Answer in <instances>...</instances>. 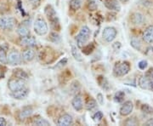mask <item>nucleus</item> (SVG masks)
Wrapping results in <instances>:
<instances>
[{"label": "nucleus", "mask_w": 153, "mask_h": 126, "mask_svg": "<svg viewBox=\"0 0 153 126\" xmlns=\"http://www.w3.org/2000/svg\"><path fill=\"white\" fill-rule=\"evenodd\" d=\"M90 38V29L88 28L87 26H83L79 33L77 34V36L76 37V45L78 48H81L86 44L88 39Z\"/></svg>", "instance_id": "f257e3e1"}, {"label": "nucleus", "mask_w": 153, "mask_h": 126, "mask_svg": "<svg viewBox=\"0 0 153 126\" xmlns=\"http://www.w3.org/2000/svg\"><path fill=\"white\" fill-rule=\"evenodd\" d=\"M44 12H45V15L48 18V20L51 23V26L55 29H59V26H60L59 19L57 17V14L55 12V9L51 5L48 4L44 9Z\"/></svg>", "instance_id": "f03ea898"}, {"label": "nucleus", "mask_w": 153, "mask_h": 126, "mask_svg": "<svg viewBox=\"0 0 153 126\" xmlns=\"http://www.w3.org/2000/svg\"><path fill=\"white\" fill-rule=\"evenodd\" d=\"M130 71V64L128 61L116 63L113 68V73L117 77H123Z\"/></svg>", "instance_id": "7ed1b4c3"}, {"label": "nucleus", "mask_w": 153, "mask_h": 126, "mask_svg": "<svg viewBox=\"0 0 153 126\" xmlns=\"http://www.w3.org/2000/svg\"><path fill=\"white\" fill-rule=\"evenodd\" d=\"M34 31L38 35H45L49 31V28L46 22L43 18H38L34 22Z\"/></svg>", "instance_id": "20e7f679"}, {"label": "nucleus", "mask_w": 153, "mask_h": 126, "mask_svg": "<svg viewBox=\"0 0 153 126\" xmlns=\"http://www.w3.org/2000/svg\"><path fill=\"white\" fill-rule=\"evenodd\" d=\"M16 24V20L10 16L0 17V28L3 30L10 31L15 28Z\"/></svg>", "instance_id": "39448f33"}, {"label": "nucleus", "mask_w": 153, "mask_h": 126, "mask_svg": "<svg viewBox=\"0 0 153 126\" xmlns=\"http://www.w3.org/2000/svg\"><path fill=\"white\" fill-rule=\"evenodd\" d=\"M8 63L11 66H17L22 63V55L17 50H12L7 55Z\"/></svg>", "instance_id": "423d86ee"}, {"label": "nucleus", "mask_w": 153, "mask_h": 126, "mask_svg": "<svg viewBox=\"0 0 153 126\" xmlns=\"http://www.w3.org/2000/svg\"><path fill=\"white\" fill-rule=\"evenodd\" d=\"M117 32L116 30V28H112V27H107L105 28L103 30V33H102V37L103 39L108 42V43H111L115 39V38L117 37Z\"/></svg>", "instance_id": "0eeeda50"}, {"label": "nucleus", "mask_w": 153, "mask_h": 126, "mask_svg": "<svg viewBox=\"0 0 153 126\" xmlns=\"http://www.w3.org/2000/svg\"><path fill=\"white\" fill-rule=\"evenodd\" d=\"M8 87L12 92L17 91L25 87V80L20 78H12L8 82Z\"/></svg>", "instance_id": "6e6552de"}, {"label": "nucleus", "mask_w": 153, "mask_h": 126, "mask_svg": "<svg viewBox=\"0 0 153 126\" xmlns=\"http://www.w3.org/2000/svg\"><path fill=\"white\" fill-rule=\"evenodd\" d=\"M133 109H134V105L132 103V101H127L121 107L120 114L123 116L129 115L133 112Z\"/></svg>", "instance_id": "1a4fd4ad"}, {"label": "nucleus", "mask_w": 153, "mask_h": 126, "mask_svg": "<svg viewBox=\"0 0 153 126\" xmlns=\"http://www.w3.org/2000/svg\"><path fill=\"white\" fill-rule=\"evenodd\" d=\"M73 124V119L70 114H63L59 118L57 121V125L60 126H69Z\"/></svg>", "instance_id": "9d476101"}, {"label": "nucleus", "mask_w": 153, "mask_h": 126, "mask_svg": "<svg viewBox=\"0 0 153 126\" xmlns=\"http://www.w3.org/2000/svg\"><path fill=\"white\" fill-rule=\"evenodd\" d=\"M28 94H29V89L24 87L21 89H19V90H17V91L12 92L11 96L14 99H16V100H24L27 97Z\"/></svg>", "instance_id": "9b49d317"}, {"label": "nucleus", "mask_w": 153, "mask_h": 126, "mask_svg": "<svg viewBox=\"0 0 153 126\" xmlns=\"http://www.w3.org/2000/svg\"><path fill=\"white\" fill-rule=\"evenodd\" d=\"M143 39L147 44L153 43V25H151L145 29L143 33Z\"/></svg>", "instance_id": "f8f14e48"}, {"label": "nucleus", "mask_w": 153, "mask_h": 126, "mask_svg": "<svg viewBox=\"0 0 153 126\" xmlns=\"http://www.w3.org/2000/svg\"><path fill=\"white\" fill-rule=\"evenodd\" d=\"M105 6L111 10L120 11L121 5L118 0H104Z\"/></svg>", "instance_id": "ddd939ff"}, {"label": "nucleus", "mask_w": 153, "mask_h": 126, "mask_svg": "<svg viewBox=\"0 0 153 126\" xmlns=\"http://www.w3.org/2000/svg\"><path fill=\"white\" fill-rule=\"evenodd\" d=\"M71 105H72V107L76 111H77V112L81 111L83 107L82 95H76L71 101Z\"/></svg>", "instance_id": "4468645a"}, {"label": "nucleus", "mask_w": 153, "mask_h": 126, "mask_svg": "<svg viewBox=\"0 0 153 126\" xmlns=\"http://www.w3.org/2000/svg\"><path fill=\"white\" fill-rule=\"evenodd\" d=\"M21 44L24 46H27V47H33L37 44V41L36 39L33 37V36H25V37H22L21 39Z\"/></svg>", "instance_id": "2eb2a0df"}, {"label": "nucleus", "mask_w": 153, "mask_h": 126, "mask_svg": "<svg viewBox=\"0 0 153 126\" xmlns=\"http://www.w3.org/2000/svg\"><path fill=\"white\" fill-rule=\"evenodd\" d=\"M130 20H131V22L134 25H140L142 24L144 21H145V18H144V16L140 13H134L133 15L130 17Z\"/></svg>", "instance_id": "dca6fc26"}, {"label": "nucleus", "mask_w": 153, "mask_h": 126, "mask_svg": "<svg viewBox=\"0 0 153 126\" xmlns=\"http://www.w3.org/2000/svg\"><path fill=\"white\" fill-rule=\"evenodd\" d=\"M34 56H35V51L32 49H26L23 54H22V59L25 60V61H31L34 59Z\"/></svg>", "instance_id": "f3484780"}, {"label": "nucleus", "mask_w": 153, "mask_h": 126, "mask_svg": "<svg viewBox=\"0 0 153 126\" xmlns=\"http://www.w3.org/2000/svg\"><path fill=\"white\" fill-rule=\"evenodd\" d=\"M33 113V109L32 107H24V108L21 111V113H20V114H19V117H20L21 119H25L28 118L29 116L32 115Z\"/></svg>", "instance_id": "a211bd4d"}, {"label": "nucleus", "mask_w": 153, "mask_h": 126, "mask_svg": "<svg viewBox=\"0 0 153 126\" xmlns=\"http://www.w3.org/2000/svg\"><path fill=\"white\" fill-rule=\"evenodd\" d=\"M17 33L21 36V37H25V36H28L30 34V31L28 29L27 26H26L25 24H21L18 28H17Z\"/></svg>", "instance_id": "6ab92c4d"}, {"label": "nucleus", "mask_w": 153, "mask_h": 126, "mask_svg": "<svg viewBox=\"0 0 153 126\" xmlns=\"http://www.w3.org/2000/svg\"><path fill=\"white\" fill-rule=\"evenodd\" d=\"M150 82H151V80L148 78H146V76H142L139 79V85L143 89H149Z\"/></svg>", "instance_id": "aec40b11"}, {"label": "nucleus", "mask_w": 153, "mask_h": 126, "mask_svg": "<svg viewBox=\"0 0 153 126\" xmlns=\"http://www.w3.org/2000/svg\"><path fill=\"white\" fill-rule=\"evenodd\" d=\"M97 81H98L100 86L103 89H105V90H108L110 89L109 83H108L107 79L104 76H100L97 78Z\"/></svg>", "instance_id": "412c9836"}, {"label": "nucleus", "mask_w": 153, "mask_h": 126, "mask_svg": "<svg viewBox=\"0 0 153 126\" xmlns=\"http://www.w3.org/2000/svg\"><path fill=\"white\" fill-rule=\"evenodd\" d=\"M71 54H72L73 57H74V59H75L76 61L82 62V55L80 54V52L78 51V49H76V46H74V45H71Z\"/></svg>", "instance_id": "4be33fe9"}, {"label": "nucleus", "mask_w": 153, "mask_h": 126, "mask_svg": "<svg viewBox=\"0 0 153 126\" xmlns=\"http://www.w3.org/2000/svg\"><path fill=\"white\" fill-rule=\"evenodd\" d=\"M14 74L16 75V77L17 78H20V79H23V80H27L28 79V75L27 73L25 71H23L22 69H17L15 71Z\"/></svg>", "instance_id": "5701e85b"}, {"label": "nucleus", "mask_w": 153, "mask_h": 126, "mask_svg": "<svg viewBox=\"0 0 153 126\" xmlns=\"http://www.w3.org/2000/svg\"><path fill=\"white\" fill-rule=\"evenodd\" d=\"M69 6L72 10H77L82 6V1L81 0H71Z\"/></svg>", "instance_id": "b1692460"}, {"label": "nucleus", "mask_w": 153, "mask_h": 126, "mask_svg": "<svg viewBox=\"0 0 153 126\" xmlns=\"http://www.w3.org/2000/svg\"><path fill=\"white\" fill-rule=\"evenodd\" d=\"M33 125L38 126H49L50 125V123H49V121H47L46 119H43V118H38V119H34Z\"/></svg>", "instance_id": "393cba45"}, {"label": "nucleus", "mask_w": 153, "mask_h": 126, "mask_svg": "<svg viewBox=\"0 0 153 126\" xmlns=\"http://www.w3.org/2000/svg\"><path fill=\"white\" fill-rule=\"evenodd\" d=\"M124 97H125V94H124V92L119 90V91H117V93L115 94L114 101L115 102H117V103H121V102L123 101Z\"/></svg>", "instance_id": "a878e982"}, {"label": "nucleus", "mask_w": 153, "mask_h": 126, "mask_svg": "<svg viewBox=\"0 0 153 126\" xmlns=\"http://www.w3.org/2000/svg\"><path fill=\"white\" fill-rule=\"evenodd\" d=\"M82 49V53H84L85 55H89L93 52V50L94 49V43H89L87 45H84Z\"/></svg>", "instance_id": "bb28decb"}, {"label": "nucleus", "mask_w": 153, "mask_h": 126, "mask_svg": "<svg viewBox=\"0 0 153 126\" xmlns=\"http://www.w3.org/2000/svg\"><path fill=\"white\" fill-rule=\"evenodd\" d=\"M130 44L134 49H137V50L141 49V43H140V39L137 38H133L130 41Z\"/></svg>", "instance_id": "cd10ccee"}, {"label": "nucleus", "mask_w": 153, "mask_h": 126, "mask_svg": "<svg viewBox=\"0 0 153 126\" xmlns=\"http://www.w3.org/2000/svg\"><path fill=\"white\" fill-rule=\"evenodd\" d=\"M0 62L3 64H6L8 63L7 60V53L6 50L2 46H0Z\"/></svg>", "instance_id": "c85d7f7f"}, {"label": "nucleus", "mask_w": 153, "mask_h": 126, "mask_svg": "<svg viewBox=\"0 0 153 126\" xmlns=\"http://www.w3.org/2000/svg\"><path fill=\"white\" fill-rule=\"evenodd\" d=\"M87 7L88 9V10H96L97 8H98V5H97V3L95 0H88L87 3Z\"/></svg>", "instance_id": "c756f323"}, {"label": "nucleus", "mask_w": 153, "mask_h": 126, "mask_svg": "<svg viewBox=\"0 0 153 126\" xmlns=\"http://www.w3.org/2000/svg\"><path fill=\"white\" fill-rule=\"evenodd\" d=\"M96 106H97V102H96V101L95 100H94V99H89L88 101H87V103H86V109L87 110H93L94 107H96Z\"/></svg>", "instance_id": "7c9ffc66"}, {"label": "nucleus", "mask_w": 153, "mask_h": 126, "mask_svg": "<svg viewBox=\"0 0 153 126\" xmlns=\"http://www.w3.org/2000/svg\"><path fill=\"white\" fill-rule=\"evenodd\" d=\"M80 88H81V85H80L79 82H77V81H74V82H72L71 84V93L76 94L77 91H79V90H80Z\"/></svg>", "instance_id": "2f4dec72"}, {"label": "nucleus", "mask_w": 153, "mask_h": 126, "mask_svg": "<svg viewBox=\"0 0 153 126\" xmlns=\"http://www.w3.org/2000/svg\"><path fill=\"white\" fill-rule=\"evenodd\" d=\"M141 111L147 114H152L153 113V107H152L150 105L148 104H143L141 106Z\"/></svg>", "instance_id": "473e14b6"}, {"label": "nucleus", "mask_w": 153, "mask_h": 126, "mask_svg": "<svg viewBox=\"0 0 153 126\" xmlns=\"http://www.w3.org/2000/svg\"><path fill=\"white\" fill-rule=\"evenodd\" d=\"M50 40L52 41V42H54V43H59L60 41V36L57 34L56 33H50Z\"/></svg>", "instance_id": "72a5a7b5"}, {"label": "nucleus", "mask_w": 153, "mask_h": 126, "mask_svg": "<svg viewBox=\"0 0 153 126\" xmlns=\"http://www.w3.org/2000/svg\"><path fill=\"white\" fill-rule=\"evenodd\" d=\"M66 63H67V58H64V59L60 60V61L54 66V68H55V69H61L63 66L66 65Z\"/></svg>", "instance_id": "f704fd0d"}, {"label": "nucleus", "mask_w": 153, "mask_h": 126, "mask_svg": "<svg viewBox=\"0 0 153 126\" xmlns=\"http://www.w3.org/2000/svg\"><path fill=\"white\" fill-rule=\"evenodd\" d=\"M126 125H138V121L135 119V118H129L125 121Z\"/></svg>", "instance_id": "c9c22d12"}, {"label": "nucleus", "mask_w": 153, "mask_h": 126, "mask_svg": "<svg viewBox=\"0 0 153 126\" xmlns=\"http://www.w3.org/2000/svg\"><path fill=\"white\" fill-rule=\"evenodd\" d=\"M93 119L94 120L96 121V122H99V121L101 120V119H103V113H102V112L99 111L97 113H95L94 115L93 116Z\"/></svg>", "instance_id": "e433bc0d"}, {"label": "nucleus", "mask_w": 153, "mask_h": 126, "mask_svg": "<svg viewBox=\"0 0 153 126\" xmlns=\"http://www.w3.org/2000/svg\"><path fill=\"white\" fill-rule=\"evenodd\" d=\"M148 66V62L147 60H140L139 63H138V66H139V68L140 69V70H145Z\"/></svg>", "instance_id": "4c0bfd02"}, {"label": "nucleus", "mask_w": 153, "mask_h": 126, "mask_svg": "<svg viewBox=\"0 0 153 126\" xmlns=\"http://www.w3.org/2000/svg\"><path fill=\"white\" fill-rule=\"evenodd\" d=\"M146 77L148 78L150 80H153V67H151L146 72Z\"/></svg>", "instance_id": "58836bf2"}, {"label": "nucleus", "mask_w": 153, "mask_h": 126, "mask_svg": "<svg viewBox=\"0 0 153 126\" xmlns=\"http://www.w3.org/2000/svg\"><path fill=\"white\" fill-rule=\"evenodd\" d=\"M97 101H98L100 105L104 104V98H103V95H102V94L99 93L98 95H97Z\"/></svg>", "instance_id": "ea45409f"}, {"label": "nucleus", "mask_w": 153, "mask_h": 126, "mask_svg": "<svg viewBox=\"0 0 153 126\" xmlns=\"http://www.w3.org/2000/svg\"><path fill=\"white\" fill-rule=\"evenodd\" d=\"M112 47H113V49H114L115 50H119V49H121V43H119V42H117V43L113 44Z\"/></svg>", "instance_id": "a19ab883"}, {"label": "nucleus", "mask_w": 153, "mask_h": 126, "mask_svg": "<svg viewBox=\"0 0 153 126\" xmlns=\"http://www.w3.org/2000/svg\"><path fill=\"white\" fill-rule=\"evenodd\" d=\"M29 1L33 6H38L40 3V0H29Z\"/></svg>", "instance_id": "79ce46f5"}, {"label": "nucleus", "mask_w": 153, "mask_h": 126, "mask_svg": "<svg viewBox=\"0 0 153 126\" xmlns=\"http://www.w3.org/2000/svg\"><path fill=\"white\" fill-rule=\"evenodd\" d=\"M7 122H6L4 118H0V126H5Z\"/></svg>", "instance_id": "37998d69"}, {"label": "nucleus", "mask_w": 153, "mask_h": 126, "mask_svg": "<svg viewBox=\"0 0 153 126\" xmlns=\"http://www.w3.org/2000/svg\"><path fill=\"white\" fill-rule=\"evenodd\" d=\"M145 125L146 126H153V118L152 119H150L147 122L145 123Z\"/></svg>", "instance_id": "c03bdc74"}, {"label": "nucleus", "mask_w": 153, "mask_h": 126, "mask_svg": "<svg viewBox=\"0 0 153 126\" xmlns=\"http://www.w3.org/2000/svg\"><path fill=\"white\" fill-rule=\"evenodd\" d=\"M4 77V71H3L2 67H0V78H3Z\"/></svg>", "instance_id": "a18cd8bd"}, {"label": "nucleus", "mask_w": 153, "mask_h": 126, "mask_svg": "<svg viewBox=\"0 0 153 126\" xmlns=\"http://www.w3.org/2000/svg\"><path fill=\"white\" fill-rule=\"evenodd\" d=\"M149 89L153 91V80H151L150 82V85H149Z\"/></svg>", "instance_id": "49530a36"}, {"label": "nucleus", "mask_w": 153, "mask_h": 126, "mask_svg": "<svg viewBox=\"0 0 153 126\" xmlns=\"http://www.w3.org/2000/svg\"><path fill=\"white\" fill-rule=\"evenodd\" d=\"M120 2H122V3H126V2H128V0H119Z\"/></svg>", "instance_id": "de8ad7c7"}]
</instances>
